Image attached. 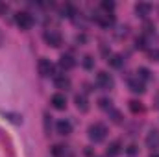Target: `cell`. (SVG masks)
I'll return each mask as SVG.
<instances>
[{"label": "cell", "instance_id": "6da1fadb", "mask_svg": "<svg viewBox=\"0 0 159 157\" xmlns=\"http://www.w3.org/2000/svg\"><path fill=\"white\" fill-rule=\"evenodd\" d=\"M106 137H107V128H106L104 124L96 122V124H93V126L89 128V139H91V141H94V142H102Z\"/></svg>", "mask_w": 159, "mask_h": 157}, {"label": "cell", "instance_id": "7a4b0ae2", "mask_svg": "<svg viewBox=\"0 0 159 157\" xmlns=\"http://www.w3.org/2000/svg\"><path fill=\"white\" fill-rule=\"evenodd\" d=\"M15 22L20 30H30L34 26V17L28 13V11H19L15 15Z\"/></svg>", "mask_w": 159, "mask_h": 157}, {"label": "cell", "instance_id": "3957f363", "mask_svg": "<svg viewBox=\"0 0 159 157\" xmlns=\"http://www.w3.org/2000/svg\"><path fill=\"white\" fill-rule=\"evenodd\" d=\"M96 83H98L100 89H111L113 87V78L107 72H98L96 74Z\"/></svg>", "mask_w": 159, "mask_h": 157}, {"label": "cell", "instance_id": "277c9868", "mask_svg": "<svg viewBox=\"0 0 159 157\" xmlns=\"http://www.w3.org/2000/svg\"><path fill=\"white\" fill-rule=\"evenodd\" d=\"M39 74L41 76H44V78H48V76H52L54 74V65L48 61V59H39Z\"/></svg>", "mask_w": 159, "mask_h": 157}, {"label": "cell", "instance_id": "5b68a950", "mask_svg": "<svg viewBox=\"0 0 159 157\" xmlns=\"http://www.w3.org/2000/svg\"><path fill=\"white\" fill-rule=\"evenodd\" d=\"M50 104H52V107H56V109H65V107H67V98H65L63 92H56V94L50 98Z\"/></svg>", "mask_w": 159, "mask_h": 157}, {"label": "cell", "instance_id": "8992f818", "mask_svg": "<svg viewBox=\"0 0 159 157\" xmlns=\"http://www.w3.org/2000/svg\"><path fill=\"white\" fill-rule=\"evenodd\" d=\"M44 41H46L50 46H59V44H61V35H59V32L50 30V32L44 34Z\"/></svg>", "mask_w": 159, "mask_h": 157}, {"label": "cell", "instance_id": "52a82bcc", "mask_svg": "<svg viewBox=\"0 0 159 157\" xmlns=\"http://www.w3.org/2000/svg\"><path fill=\"white\" fill-rule=\"evenodd\" d=\"M74 65H76V61H74V57H72V56L63 54V56L59 57V67H61L63 70H70V69H74Z\"/></svg>", "mask_w": 159, "mask_h": 157}, {"label": "cell", "instance_id": "ba28073f", "mask_svg": "<svg viewBox=\"0 0 159 157\" xmlns=\"http://www.w3.org/2000/svg\"><path fill=\"white\" fill-rule=\"evenodd\" d=\"M146 144H148V148H159V129H152L150 133H148V137H146Z\"/></svg>", "mask_w": 159, "mask_h": 157}, {"label": "cell", "instance_id": "9c48e42d", "mask_svg": "<svg viewBox=\"0 0 159 157\" xmlns=\"http://www.w3.org/2000/svg\"><path fill=\"white\" fill-rule=\"evenodd\" d=\"M57 131H59L61 135H69V133L72 131V124H70L69 120H59V122H57Z\"/></svg>", "mask_w": 159, "mask_h": 157}, {"label": "cell", "instance_id": "30bf717a", "mask_svg": "<svg viewBox=\"0 0 159 157\" xmlns=\"http://www.w3.org/2000/svg\"><path fill=\"white\" fill-rule=\"evenodd\" d=\"M56 87H57V89H69V87H70V79H69V76H65V74L56 76Z\"/></svg>", "mask_w": 159, "mask_h": 157}, {"label": "cell", "instance_id": "8fae6325", "mask_svg": "<svg viewBox=\"0 0 159 157\" xmlns=\"http://www.w3.org/2000/svg\"><path fill=\"white\" fill-rule=\"evenodd\" d=\"M129 89H131L133 92H143V91H144V83L139 78H133V79H129Z\"/></svg>", "mask_w": 159, "mask_h": 157}, {"label": "cell", "instance_id": "7c38bea8", "mask_svg": "<svg viewBox=\"0 0 159 157\" xmlns=\"http://www.w3.org/2000/svg\"><path fill=\"white\" fill-rule=\"evenodd\" d=\"M119 154H120V142L115 141V142H111L109 148H107V157H117Z\"/></svg>", "mask_w": 159, "mask_h": 157}, {"label": "cell", "instance_id": "4fadbf2b", "mask_svg": "<svg viewBox=\"0 0 159 157\" xmlns=\"http://www.w3.org/2000/svg\"><path fill=\"white\" fill-rule=\"evenodd\" d=\"M135 11H137V15H141V17H146V15L150 13V6H148V4H137Z\"/></svg>", "mask_w": 159, "mask_h": 157}, {"label": "cell", "instance_id": "5bb4252c", "mask_svg": "<svg viewBox=\"0 0 159 157\" xmlns=\"http://www.w3.org/2000/svg\"><path fill=\"white\" fill-rule=\"evenodd\" d=\"M76 105H78V109H81V111H87L89 109L85 96H76Z\"/></svg>", "mask_w": 159, "mask_h": 157}, {"label": "cell", "instance_id": "9a60e30c", "mask_svg": "<svg viewBox=\"0 0 159 157\" xmlns=\"http://www.w3.org/2000/svg\"><path fill=\"white\" fill-rule=\"evenodd\" d=\"M52 154L56 157H63L65 155V146H61V144H56L54 148H52Z\"/></svg>", "mask_w": 159, "mask_h": 157}, {"label": "cell", "instance_id": "2e32d148", "mask_svg": "<svg viewBox=\"0 0 159 157\" xmlns=\"http://www.w3.org/2000/svg\"><path fill=\"white\" fill-rule=\"evenodd\" d=\"M129 109H131L133 113H139V111L143 109V105H141V102H137V100H131V102H129Z\"/></svg>", "mask_w": 159, "mask_h": 157}, {"label": "cell", "instance_id": "e0dca14e", "mask_svg": "<svg viewBox=\"0 0 159 157\" xmlns=\"http://www.w3.org/2000/svg\"><path fill=\"white\" fill-rule=\"evenodd\" d=\"M109 63H111V67H117V69H119V67H122V57H120V56H113V57L109 59Z\"/></svg>", "mask_w": 159, "mask_h": 157}, {"label": "cell", "instance_id": "ac0fdd59", "mask_svg": "<svg viewBox=\"0 0 159 157\" xmlns=\"http://www.w3.org/2000/svg\"><path fill=\"white\" fill-rule=\"evenodd\" d=\"M102 9H104V11H107V15H109V11H113V9H115V4L106 0V2H102Z\"/></svg>", "mask_w": 159, "mask_h": 157}, {"label": "cell", "instance_id": "d6986e66", "mask_svg": "<svg viewBox=\"0 0 159 157\" xmlns=\"http://www.w3.org/2000/svg\"><path fill=\"white\" fill-rule=\"evenodd\" d=\"M139 74H141V78L143 79L150 78V70H148V69H139Z\"/></svg>", "mask_w": 159, "mask_h": 157}, {"label": "cell", "instance_id": "ffe728a7", "mask_svg": "<svg viewBox=\"0 0 159 157\" xmlns=\"http://www.w3.org/2000/svg\"><path fill=\"white\" fill-rule=\"evenodd\" d=\"M83 67H85V69H91V67H93V57H91V56H87V57L83 59Z\"/></svg>", "mask_w": 159, "mask_h": 157}, {"label": "cell", "instance_id": "44dd1931", "mask_svg": "<svg viewBox=\"0 0 159 157\" xmlns=\"http://www.w3.org/2000/svg\"><path fill=\"white\" fill-rule=\"evenodd\" d=\"M100 107L107 109V107H111V102H109V100H106V98H102V100H100Z\"/></svg>", "mask_w": 159, "mask_h": 157}, {"label": "cell", "instance_id": "7402d4cb", "mask_svg": "<svg viewBox=\"0 0 159 157\" xmlns=\"http://www.w3.org/2000/svg\"><path fill=\"white\" fill-rule=\"evenodd\" d=\"M150 57L156 59V61H159V50H152V52H150Z\"/></svg>", "mask_w": 159, "mask_h": 157}, {"label": "cell", "instance_id": "603a6c76", "mask_svg": "<svg viewBox=\"0 0 159 157\" xmlns=\"http://www.w3.org/2000/svg\"><path fill=\"white\" fill-rule=\"evenodd\" d=\"M4 44V35H2V32H0V46Z\"/></svg>", "mask_w": 159, "mask_h": 157}, {"label": "cell", "instance_id": "cb8c5ba5", "mask_svg": "<svg viewBox=\"0 0 159 157\" xmlns=\"http://www.w3.org/2000/svg\"><path fill=\"white\" fill-rule=\"evenodd\" d=\"M152 157H159V154H154V155H152Z\"/></svg>", "mask_w": 159, "mask_h": 157}]
</instances>
